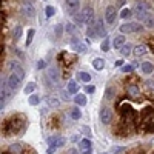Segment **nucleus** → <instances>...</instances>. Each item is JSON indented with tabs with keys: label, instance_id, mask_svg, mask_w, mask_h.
Instances as JSON below:
<instances>
[{
	"label": "nucleus",
	"instance_id": "f257e3e1",
	"mask_svg": "<svg viewBox=\"0 0 154 154\" xmlns=\"http://www.w3.org/2000/svg\"><path fill=\"white\" fill-rule=\"evenodd\" d=\"M120 32L122 34H133V32H139V31H143V26L140 23H136V22H128V23H123L120 25Z\"/></svg>",
	"mask_w": 154,
	"mask_h": 154
},
{
	"label": "nucleus",
	"instance_id": "f03ea898",
	"mask_svg": "<svg viewBox=\"0 0 154 154\" xmlns=\"http://www.w3.org/2000/svg\"><path fill=\"white\" fill-rule=\"evenodd\" d=\"M48 143H49V146H48L46 152L48 154H53L57 148H62L63 145L66 143V139L65 137H49L48 139Z\"/></svg>",
	"mask_w": 154,
	"mask_h": 154
},
{
	"label": "nucleus",
	"instance_id": "7ed1b4c3",
	"mask_svg": "<svg viewBox=\"0 0 154 154\" xmlns=\"http://www.w3.org/2000/svg\"><path fill=\"white\" fill-rule=\"evenodd\" d=\"M136 16L139 20H145L149 16V6L148 3H139L136 6Z\"/></svg>",
	"mask_w": 154,
	"mask_h": 154
},
{
	"label": "nucleus",
	"instance_id": "20e7f679",
	"mask_svg": "<svg viewBox=\"0 0 154 154\" xmlns=\"http://www.w3.org/2000/svg\"><path fill=\"white\" fill-rule=\"evenodd\" d=\"M82 17H83V23H86L88 26H93V25H94V9L86 6L82 11Z\"/></svg>",
	"mask_w": 154,
	"mask_h": 154
},
{
	"label": "nucleus",
	"instance_id": "39448f33",
	"mask_svg": "<svg viewBox=\"0 0 154 154\" xmlns=\"http://www.w3.org/2000/svg\"><path fill=\"white\" fill-rule=\"evenodd\" d=\"M65 6L69 16H75L80 8V0H65Z\"/></svg>",
	"mask_w": 154,
	"mask_h": 154
},
{
	"label": "nucleus",
	"instance_id": "423d86ee",
	"mask_svg": "<svg viewBox=\"0 0 154 154\" xmlns=\"http://www.w3.org/2000/svg\"><path fill=\"white\" fill-rule=\"evenodd\" d=\"M79 151L80 154H91L93 152V143L89 139H82L79 142Z\"/></svg>",
	"mask_w": 154,
	"mask_h": 154
},
{
	"label": "nucleus",
	"instance_id": "0eeeda50",
	"mask_svg": "<svg viewBox=\"0 0 154 154\" xmlns=\"http://www.w3.org/2000/svg\"><path fill=\"white\" fill-rule=\"evenodd\" d=\"M99 116H100V122L103 123V125H108V123H111V120H112V112H111V109L106 108V106H103V108L100 109Z\"/></svg>",
	"mask_w": 154,
	"mask_h": 154
},
{
	"label": "nucleus",
	"instance_id": "6e6552de",
	"mask_svg": "<svg viewBox=\"0 0 154 154\" xmlns=\"http://www.w3.org/2000/svg\"><path fill=\"white\" fill-rule=\"evenodd\" d=\"M116 19H117V12H116V8L114 6H108L105 9V22L108 25H114Z\"/></svg>",
	"mask_w": 154,
	"mask_h": 154
},
{
	"label": "nucleus",
	"instance_id": "1a4fd4ad",
	"mask_svg": "<svg viewBox=\"0 0 154 154\" xmlns=\"http://www.w3.org/2000/svg\"><path fill=\"white\" fill-rule=\"evenodd\" d=\"M20 82H22V77H19L16 72H12V74L8 77V86L12 89V91H16V89L19 88Z\"/></svg>",
	"mask_w": 154,
	"mask_h": 154
},
{
	"label": "nucleus",
	"instance_id": "9d476101",
	"mask_svg": "<svg viewBox=\"0 0 154 154\" xmlns=\"http://www.w3.org/2000/svg\"><path fill=\"white\" fill-rule=\"evenodd\" d=\"M94 29H96V34L99 35V37H108V32H106V29H105V26H103V23H102V20H97L94 25Z\"/></svg>",
	"mask_w": 154,
	"mask_h": 154
},
{
	"label": "nucleus",
	"instance_id": "9b49d317",
	"mask_svg": "<svg viewBox=\"0 0 154 154\" xmlns=\"http://www.w3.org/2000/svg\"><path fill=\"white\" fill-rule=\"evenodd\" d=\"M71 46H72V49H74V51H77V53H85V51H86V46H85L82 42L75 40V38H72Z\"/></svg>",
	"mask_w": 154,
	"mask_h": 154
},
{
	"label": "nucleus",
	"instance_id": "f8f14e48",
	"mask_svg": "<svg viewBox=\"0 0 154 154\" xmlns=\"http://www.w3.org/2000/svg\"><path fill=\"white\" fill-rule=\"evenodd\" d=\"M146 53H148V49H146V46H145V45H137V46H134V49H133V54H134L136 57L145 56Z\"/></svg>",
	"mask_w": 154,
	"mask_h": 154
},
{
	"label": "nucleus",
	"instance_id": "ddd939ff",
	"mask_svg": "<svg viewBox=\"0 0 154 154\" xmlns=\"http://www.w3.org/2000/svg\"><path fill=\"white\" fill-rule=\"evenodd\" d=\"M142 72L143 74H151V72H154V65L151 62H143L142 63Z\"/></svg>",
	"mask_w": 154,
	"mask_h": 154
},
{
	"label": "nucleus",
	"instance_id": "4468645a",
	"mask_svg": "<svg viewBox=\"0 0 154 154\" xmlns=\"http://www.w3.org/2000/svg\"><path fill=\"white\" fill-rule=\"evenodd\" d=\"M23 12H25L28 17H34V16H35V11H34V8H32L31 3H25V5H23Z\"/></svg>",
	"mask_w": 154,
	"mask_h": 154
},
{
	"label": "nucleus",
	"instance_id": "2eb2a0df",
	"mask_svg": "<svg viewBox=\"0 0 154 154\" xmlns=\"http://www.w3.org/2000/svg\"><path fill=\"white\" fill-rule=\"evenodd\" d=\"M74 102H75V105H77V106H85V105H86V96H83V94H77V96L74 97Z\"/></svg>",
	"mask_w": 154,
	"mask_h": 154
},
{
	"label": "nucleus",
	"instance_id": "dca6fc26",
	"mask_svg": "<svg viewBox=\"0 0 154 154\" xmlns=\"http://www.w3.org/2000/svg\"><path fill=\"white\" fill-rule=\"evenodd\" d=\"M123 45H125V35H117V37L114 38V42H112V46H114V48L119 49V48H122Z\"/></svg>",
	"mask_w": 154,
	"mask_h": 154
},
{
	"label": "nucleus",
	"instance_id": "f3484780",
	"mask_svg": "<svg viewBox=\"0 0 154 154\" xmlns=\"http://www.w3.org/2000/svg\"><path fill=\"white\" fill-rule=\"evenodd\" d=\"M93 66H94L96 69L102 71V69H103V66H105V60H103V59H94V60H93Z\"/></svg>",
	"mask_w": 154,
	"mask_h": 154
},
{
	"label": "nucleus",
	"instance_id": "a211bd4d",
	"mask_svg": "<svg viewBox=\"0 0 154 154\" xmlns=\"http://www.w3.org/2000/svg\"><path fill=\"white\" fill-rule=\"evenodd\" d=\"M120 54L123 56V57H128L131 54V45L130 43H125L122 48H120Z\"/></svg>",
	"mask_w": 154,
	"mask_h": 154
},
{
	"label": "nucleus",
	"instance_id": "6ab92c4d",
	"mask_svg": "<svg viewBox=\"0 0 154 154\" xmlns=\"http://www.w3.org/2000/svg\"><path fill=\"white\" fill-rule=\"evenodd\" d=\"M77 89H79V85H77V82H75V80H71V82L68 83V93L77 94Z\"/></svg>",
	"mask_w": 154,
	"mask_h": 154
},
{
	"label": "nucleus",
	"instance_id": "aec40b11",
	"mask_svg": "<svg viewBox=\"0 0 154 154\" xmlns=\"http://www.w3.org/2000/svg\"><path fill=\"white\" fill-rule=\"evenodd\" d=\"M128 93H130L131 97H137L139 96V86L137 85H130L128 86Z\"/></svg>",
	"mask_w": 154,
	"mask_h": 154
},
{
	"label": "nucleus",
	"instance_id": "412c9836",
	"mask_svg": "<svg viewBox=\"0 0 154 154\" xmlns=\"http://www.w3.org/2000/svg\"><path fill=\"white\" fill-rule=\"evenodd\" d=\"M48 75H49V79L53 82H59V72H57V69H49Z\"/></svg>",
	"mask_w": 154,
	"mask_h": 154
},
{
	"label": "nucleus",
	"instance_id": "4be33fe9",
	"mask_svg": "<svg viewBox=\"0 0 154 154\" xmlns=\"http://www.w3.org/2000/svg\"><path fill=\"white\" fill-rule=\"evenodd\" d=\"M38 102H40V96H37V94H32L29 96V105H38Z\"/></svg>",
	"mask_w": 154,
	"mask_h": 154
},
{
	"label": "nucleus",
	"instance_id": "5701e85b",
	"mask_svg": "<svg viewBox=\"0 0 154 154\" xmlns=\"http://www.w3.org/2000/svg\"><path fill=\"white\" fill-rule=\"evenodd\" d=\"M54 14H56V8H54V6H46V11H45V16H46V19L53 17Z\"/></svg>",
	"mask_w": 154,
	"mask_h": 154
},
{
	"label": "nucleus",
	"instance_id": "b1692460",
	"mask_svg": "<svg viewBox=\"0 0 154 154\" xmlns=\"http://www.w3.org/2000/svg\"><path fill=\"white\" fill-rule=\"evenodd\" d=\"M34 34H35V31L31 28V29H28V37H26V46H29L31 43H32V38H34Z\"/></svg>",
	"mask_w": 154,
	"mask_h": 154
},
{
	"label": "nucleus",
	"instance_id": "393cba45",
	"mask_svg": "<svg viewBox=\"0 0 154 154\" xmlns=\"http://www.w3.org/2000/svg\"><path fill=\"white\" fill-rule=\"evenodd\" d=\"M34 89H35V83H34V82H31L29 85H26V86H25L23 93H25V94H31V93L34 91Z\"/></svg>",
	"mask_w": 154,
	"mask_h": 154
},
{
	"label": "nucleus",
	"instance_id": "a878e982",
	"mask_svg": "<svg viewBox=\"0 0 154 154\" xmlns=\"http://www.w3.org/2000/svg\"><path fill=\"white\" fill-rule=\"evenodd\" d=\"M102 51H105V53H106V51H109V38L108 37H105L103 38V42H102Z\"/></svg>",
	"mask_w": 154,
	"mask_h": 154
},
{
	"label": "nucleus",
	"instance_id": "bb28decb",
	"mask_svg": "<svg viewBox=\"0 0 154 154\" xmlns=\"http://www.w3.org/2000/svg\"><path fill=\"white\" fill-rule=\"evenodd\" d=\"M131 14H133V11L128 9V8H125V9H122V12H120V17H122V19H128V17H131Z\"/></svg>",
	"mask_w": 154,
	"mask_h": 154
},
{
	"label": "nucleus",
	"instance_id": "cd10ccee",
	"mask_svg": "<svg viewBox=\"0 0 154 154\" xmlns=\"http://www.w3.org/2000/svg\"><path fill=\"white\" fill-rule=\"evenodd\" d=\"M80 116H82V112H80V109H79V108H74V109L71 111V117H72L74 120L80 119Z\"/></svg>",
	"mask_w": 154,
	"mask_h": 154
},
{
	"label": "nucleus",
	"instance_id": "c85d7f7f",
	"mask_svg": "<svg viewBox=\"0 0 154 154\" xmlns=\"http://www.w3.org/2000/svg\"><path fill=\"white\" fill-rule=\"evenodd\" d=\"M79 79L83 80V82H91V75H89L88 72H80L79 74Z\"/></svg>",
	"mask_w": 154,
	"mask_h": 154
},
{
	"label": "nucleus",
	"instance_id": "c756f323",
	"mask_svg": "<svg viewBox=\"0 0 154 154\" xmlns=\"http://www.w3.org/2000/svg\"><path fill=\"white\" fill-rule=\"evenodd\" d=\"M65 29H66V32H69V34H72L75 29H77V25L75 23H68L66 26H65Z\"/></svg>",
	"mask_w": 154,
	"mask_h": 154
},
{
	"label": "nucleus",
	"instance_id": "7c9ffc66",
	"mask_svg": "<svg viewBox=\"0 0 154 154\" xmlns=\"http://www.w3.org/2000/svg\"><path fill=\"white\" fill-rule=\"evenodd\" d=\"M86 35H88V37H91V38H94V37L97 35L94 26H88V29H86Z\"/></svg>",
	"mask_w": 154,
	"mask_h": 154
},
{
	"label": "nucleus",
	"instance_id": "2f4dec72",
	"mask_svg": "<svg viewBox=\"0 0 154 154\" xmlns=\"http://www.w3.org/2000/svg\"><path fill=\"white\" fill-rule=\"evenodd\" d=\"M9 151H11V154H20L22 148H20V145H11Z\"/></svg>",
	"mask_w": 154,
	"mask_h": 154
},
{
	"label": "nucleus",
	"instance_id": "473e14b6",
	"mask_svg": "<svg viewBox=\"0 0 154 154\" xmlns=\"http://www.w3.org/2000/svg\"><path fill=\"white\" fill-rule=\"evenodd\" d=\"M114 88H108L106 91H105V99H112V96H114Z\"/></svg>",
	"mask_w": 154,
	"mask_h": 154
},
{
	"label": "nucleus",
	"instance_id": "72a5a7b5",
	"mask_svg": "<svg viewBox=\"0 0 154 154\" xmlns=\"http://www.w3.org/2000/svg\"><path fill=\"white\" fill-rule=\"evenodd\" d=\"M20 35H22V26H17V28L14 29V38H16V40H19Z\"/></svg>",
	"mask_w": 154,
	"mask_h": 154
},
{
	"label": "nucleus",
	"instance_id": "f704fd0d",
	"mask_svg": "<svg viewBox=\"0 0 154 154\" xmlns=\"http://www.w3.org/2000/svg\"><path fill=\"white\" fill-rule=\"evenodd\" d=\"M123 151H125V146H116V148L111 149L112 154H120V152H123Z\"/></svg>",
	"mask_w": 154,
	"mask_h": 154
},
{
	"label": "nucleus",
	"instance_id": "c9c22d12",
	"mask_svg": "<svg viewBox=\"0 0 154 154\" xmlns=\"http://www.w3.org/2000/svg\"><path fill=\"white\" fill-rule=\"evenodd\" d=\"M145 22H146L145 25H146L148 28H152V26H154V19H152V17H149V16H148V17L145 19Z\"/></svg>",
	"mask_w": 154,
	"mask_h": 154
},
{
	"label": "nucleus",
	"instance_id": "e433bc0d",
	"mask_svg": "<svg viewBox=\"0 0 154 154\" xmlns=\"http://www.w3.org/2000/svg\"><path fill=\"white\" fill-rule=\"evenodd\" d=\"M130 112H131V106H130V105H123V106H122V114H123V116L130 114Z\"/></svg>",
	"mask_w": 154,
	"mask_h": 154
},
{
	"label": "nucleus",
	"instance_id": "4c0bfd02",
	"mask_svg": "<svg viewBox=\"0 0 154 154\" xmlns=\"http://www.w3.org/2000/svg\"><path fill=\"white\" fill-rule=\"evenodd\" d=\"M133 71V66L131 65H123L122 66V72H131Z\"/></svg>",
	"mask_w": 154,
	"mask_h": 154
},
{
	"label": "nucleus",
	"instance_id": "58836bf2",
	"mask_svg": "<svg viewBox=\"0 0 154 154\" xmlns=\"http://www.w3.org/2000/svg\"><path fill=\"white\" fill-rule=\"evenodd\" d=\"M85 91H86V93H89V94H93V93L96 91V88H94L93 85H88V86H85Z\"/></svg>",
	"mask_w": 154,
	"mask_h": 154
},
{
	"label": "nucleus",
	"instance_id": "ea45409f",
	"mask_svg": "<svg viewBox=\"0 0 154 154\" xmlns=\"http://www.w3.org/2000/svg\"><path fill=\"white\" fill-rule=\"evenodd\" d=\"M48 103H49V105H53V106H59V102L54 100V99H49V100H48Z\"/></svg>",
	"mask_w": 154,
	"mask_h": 154
},
{
	"label": "nucleus",
	"instance_id": "a19ab883",
	"mask_svg": "<svg viewBox=\"0 0 154 154\" xmlns=\"http://www.w3.org/2000/svg\"><path fill=\"white\" fill-rule=\"evenodd\" d=\"M45 65H46V63H45L43 60H40V62L37 63V68H38V69H42V68H45Z\"/></svg>",
	"mask_w": 154,
	"mask_h": 154
},
{
	"label": "nucleus",
	"instance_id": "79ce46f5",
	"mask_svg": "<svg viewBox=\"0 0 154 154\" xmlns=\"http://www.w3.org/2000/svg\"><path fill=\"white\" fill-rule=\"evenodd\" d=\"M56 32H57V35L62 34V26H60V25H57V26H56Z\"/></svg>",
	"mask_w": 154,
	"mask_h": 154
},
{
	"label": "nucleus",
	"instance_id": "37998d69",
	"mask_svg": "<svg viewBox=\"0 0 154 154\" xmlns=\"http://www.w3.org/2000/svg\"><path fill=\"white\" fill-rule=\"evenodd\" d=\"M146 83H148V86H149V88L152 89V91H154V80H148Z\"/></svg>",
	"mask_w": 154,
	"mask_h": 154
},
{
	"label": "nucleus",
	"instance_id": "c03bdc74",
	"mask_svg": "<svg viewBox=\"0 0 154 154\" xmlns=\"http://www.w3.org/2000/svg\"><path fill=\"white\" fill-rule=\"evenodd\" d=\"M122 63H123L122 60H117V62H116V65H117V66H122Z\"/></svg>",
	"mask_w": 154,
	"mask_h": 154
},
{
	"label": "nucleus",
	"instance_id": "a18cd8bd",
	"mask_svg": "<svg viewBox=\"0 0 154 154\" xmlns=\"http://www.w3.org/2000/svg\"><path fill=\"white\" fill-rule=\"evenodd\" d=\"M69 154H77V151H75V149H71V151H69Z\"/></svg>",
	"mask_w": 154,
	"mask_h": 154
},
{
	"label": "nucleus",
	"instance_id": "49530a36",
	"mask_svg": "<svg viewBox=\"0 0 154 154\" xmlns=\"http://www.w3.org/2000/svg\"><path fill=\"white\" fill-rule=\"evenodd\" d=\"M103 154H109V152H103Z\"/></svg>",
	"mask_w": 154,
	"mask_h": 154
}]
</instances>
